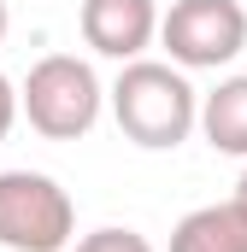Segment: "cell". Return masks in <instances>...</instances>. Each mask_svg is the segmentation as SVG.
I'll return each mask as SVG.
<instances>
[{
    "label": "cell",
    "mask_w": 247,
    "mask_h": 252,
    "mask_svg": "<svg viewBox=\"0 0 247 252\" xmlns=\"http://www.w3.org/2000/svg\"><path fill=\"white\" fill-rule=\"evenodd\" d=\"M112 118H118L124 141H135L147 153H171L200 124V94L188 88L183 64L129 59L112 82Z\"/></svg>",
    "instance_id": "obj_1"
},
{
    "label": "cell",
    "mask_w": 247,
    "mask_h": 252,
    "mask_svg": "<svg viewBox=\"0 0 247 252\" xmlns=\"http://www.w3.org/2000/svg\"><path fill=\"white\" fill-rule=\"evenodd\" d=\"M18 106H24V118H30L36 135L77 141L100 118V76H94V64L77 59V53H47V59L30 64V76L18 88Z\"/></svg>",
    "instance_id": "obj_2"
},
{
    "label": "cell",
    "mask_w": 247,
    "mask_h": 252,
    "mask_svg": "<svg viewBox=\"0 0 247 252\" xmlns=\"http://www.w3.org/2000/svg\"><path fill=\"white\" fill-rule=\"evenodd\" d=\"M0 247L6 252H65L77 247V205L41 170H0Z\"/></svg>",
    "instance_id": "obj_3"
},
{
    "label": "cell",
    "mask_w": 247,
    "mask_h": 252,
    "mask_svg": "<svg viewBox=\"0 0 247 252\" xmlns=\"http://www.w3.org/2000/svg\"><path fill=\"white\" fill-rule=\"evenodd\" d=\"M159 41L183 70H218L247 47V12L236 0H171L159 18Z\"/></svg>",
    "instance_id": "obj_4"
},
{
    "label": "cell",
    "mask_w": 247,
    "mask_h": 252,
    "mask_svg": "<svg viewBox=\"0 0 247 252\" xmlns=\"http://www.w3.org/2000/svg\"><path fill=\"white\" fill-rule=\"evenodd\" d=\"M82 24V41L100 53V59H141V47L159 35V6L153 0H82L77 12Z\"/></svg>",
    "instance_id": "obj_5"
},
{
    "label": "cell",
    "mask_w": 247,
    "mask_h": 252,
    "mask_svg": "<svg viewBox=\"0 0 247 252\" xmlns=\"http://www.w3.org/2000/svg\"><path fill=\"white\" fill-rule=\"evenodd\" d=\"M171 252H247V217L242 205H200L171 229Z\"/></svg>",
    "instance_id": "obj_6"
},
{
    "label": "cell",
    "mask_w": 247,
    "mask_h": 252,
    "mask_svg": "<svg viewBox=\"0 0 247 252\" xmlns=\"http://www.w3.org/2000/svg\"><path fill=\"white\" fill-rule=\"evenodd\" d=\"M200 129L218 153L247 158V76H224L206 100H200Z\"/></svg>",
    "instance_id": "obj_7"
},
{
    "label": "cell",
    "mask_w": 247,
    "mask_h": 252,
    "mask_svg": "<svg viewBox=\"0 0 247 252\" xmlns=\"http://www.w3.org/2000/svg\"><path fill=\"white\" fill-rule=\"evenodd\" d=\"M71 252H153V247H147V235H135V229H94V235H82Z\"/></svg>",
    "instance_id": "obj_8"
},
{
    "label": "cell",
    "mask_w": 247,
    "mask_h": 252,
    "mask_svg": "<svg viewBox=\"0 0 247 252\" xmlns=\"http://www.w3.org/2000/svg\"><path fill=\"white\" fill-rule=\"evenodd\" d=\"M18 112H24V106H18V88L0 76V141H6V129L18 124Z\"/></svg>",
    "instance_id": "obj_9"
},
{
    "label": "cell",
    "mask_w": 247,
    "mask_h": 252,
    "mask_svg": "<svg viewBox=\"0 0 247 252\" xmlns=\"http://www.w3.org/2000/svg\"><path fill=\"white\" fill-rule=\"evenodd\" d=\"M236 205H242V217H247V170H242V182H236Z\"/></svg>",
    "instance_id": "obj_10"
},
{
    "label": "cell",
    "mask_w": 247,
    "mask_h": 252,
    "mask_svg": "<svg viewBox=\"0 0 247 252\" xmlns=\"http://www.w3.org/2000/svg\"><path fill=\"white\" fill-rule=\"evenodd\" d=\"M0 41H6V0H0Z\"/></svg>",
    "instance_id": "obj_11"
}]
</instances>
